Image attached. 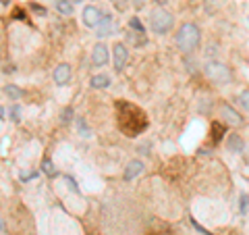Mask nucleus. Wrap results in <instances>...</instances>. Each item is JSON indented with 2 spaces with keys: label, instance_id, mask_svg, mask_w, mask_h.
<instances>
[{
  "label": "nucleus",
  "instance_id": "obj_1",
  "mask_svg": "<svg viewBox=\"0 0 249 235\" xmlns=\"http://www.w3.org/2000/svg\"><path fill=\"white\" fill-rule=\"evenodd\" d=\"M116 119H119V129L129 137L142 136L147 127V117L139 106L129 100H119L116 102Z\"/></svg>",
  "mask_w": 249,
  "mask_h": 235
},
{
  "label": "nucleus",
  "instance_id": "obj_2",
  "mask_svg": "<svg viewBox=\"0 0 249 235\" xmlns=\"http://www.w3.org/2000/svg\"><path fill=\"white\" fill-rule=\"evenodd\" d=\"M177 48L185 54H193L201 44V29L197 23H183L175 34Z\"/></svg>",
  "mask_w": 249,
  "mask_h": 235
},
{
  "label": "nucleus",
  "instance_id": "obj_3",
  "mask_svg": "<svg viewBox=\"0 0 249 235\" xmlns=\"http://www.w3.org/2000/svg\"><path fill=\"white\" fill-rule=\"evenodd\" d=\"M204 75H206V79L214 85H229L235 79L232 69L222 60H208L204 65Z\"/></svg>",
  "mask_w": 249,
  "mask_h": 235
},
{
  "label": "nucleus",
  "instance_id": "obj_4",
  "mask_svg": "<svg viewBox=\"0 0 249 235\" xmlns=\"http://www.w3.org/2000/svg\"><path fill=\"white\" fill-rule=\"evenodd\" d=\"M147 23H150V29L156 36H166L175 27V15L166 9H158L156 6L150 13V17H147Z\"/></svg>",
  "mask_w": 249,
  "mask_h": 235
},
{
  "label": "nucleus",
  "instance_id": "obj_5",
  "mask_svg": "<svg viewBox=\"0 0 249 235\" xmlns=\"http://www.w3.org/2000/svg\"><path fill=\"white\" fill-rule=\"evenodd\" d=\"M218 113H220V117H222V123L231 125V127H241V125L245 123L243 115H241L237 108L232 104H229V102H220V106H218Z\"/></svg>",
  "mask_w": 249,
  "mask_h": 235
},
{
  "label": "nucleus",
  "instance_id": "obj_6",
  "mask_svg": "<svg viewBox=\"0 0 249 235\" xmlns=\"http://www.w3.org/2000/svg\"><path fill=\"white\" fill-rule=\"evenodd\" d=\"M112 62H114L116 71H123V69L127 67V62H129V48L123 42H116L112 46Z\"/></svg>",
  "mask_w": 249,
  "mask_h": 235
},
{
  "label": "nucleus",
  "instance_id": "obj_7",
  "mask_svg": "<svg viewBox=\"0 0 249 235\" xmlns=\"http://www.w3.org/2000/svg\"><path fill=\"white\" fill-rule=\"evenodd\" d=\"M81 19H83V23H85L88 27L96 29V27L100 25V21L104 19V15H102V11H100L96 4H88V6L83 9V13H81Z\"/></svg>",
  "mask_w": 249,
  "mask_h": 235
},
{
  "label": "nucleus",
  "instance_id": "obj_8",
  "mask_svg": "<svg viewBox=\"0 0 249 235\" xmlns=\"http://www.w3.org/2000/svg\"><path fill=\"white\" fill-rule=\"evenodd\" d=\"M108 60H110V50H108L106 44L98 42L91 48V65L93 67H104V65H108Z\"/></svg>",
  "mask_w": 249,
  "mask_h": 235
},
{
  "label": "nucleus",
  "instance_id": "obj_9",
  "mask_svg": "<svg viewBox=\"0 0 249 235\" xmlns=\"http://www.w3.org/2000/svg\"><path fill=\"white\" fill-rule=\"evenodd\" d=\"M52 77H54V83H56V85H67L69 81H71V77H73L71 65H67V62H60V65H56Z\"/></svg>",
  "mask_w": 249,
  "mask_h": 235
},
{
  "label": "nucleus",
  "instance_id": "obj_10",
  "mask_svg": "<svg viewBox=\"0 0 249 235\" xmlns=\"http://www.w3.org/2000/svg\"><path fill=\"white\" fill-rule=\"evenodd\" d=\"M145 171V164L139 160V158H135V160H131L127 167H124V173H123V179L124 181H133L135 177H139Z\"/></svg>",
  "mask_w": 249,
  "mask_h": 235
},
{
  "label": "nucleus",
  "instance_id": "obj_11",
  "mask_svg": "<svg viewBox=\"0 0 249 235\" xmlns=\"http://www.w3.org/2000/svg\"><path fill=\"white\" fill-rule=\"evenodd\" d=\"M224 146H227L229 152L241 154V152H243V148H245V142H243V137H241L239 133H229L227 139H224Z\"/></svg>",
  "mask_w": 249,
  "mask_h": 235
},
{
  "label": "nucleus",
  "instance_id": "obj_12",
  "mask_svg": "<svg viewBox=\"0 0 249 235\" xmlns=\"http://www.w3.org/2000/svg\"><path fill=\"white\" fill-rule=\"evenodd\" d=\"M210 136H212V144H220L224 136H227V125H224L222 121H212L210 123Z\"/></svg>",
  "mask_w": 249,
  "mask_h": 235
},
{
  "label": "nucleus",
  "instance_id": "obj_13",
  "mask_svg": "<svg viewBox=\"0 0 249 235\" xmlns=\"http://www.w3.org/2000/svg\"><path fill=\"white\" fill-rule=\"evenodd\" d=\"M112 31H114V19L110 15H104V19L100 21V25L96 27V38H106V36H110Z\"/></svg>",
  "mask_w": 249,
  "mask_h": 235
},
{
  "label": "nucleus",
  "instance_id": "obj_14",
  "mask_svg": "<svg viewBox=\"0 0 249 235\" xmlns=\"http://www.w3.org/2000/svg\"><path fill=\"white\" fill-rule=\"evenodd\" d=\"M89 85L93 90H106L110 85V77L108 75H93L89 79Z\"/></svg>",
  "mask_w": 249,
  "mask_h": 235
},
{
  "label": "nucleus",
  "instance_id": "obj_15",
  "mask_svg": "<svg viewBox=\"0 0 249 235\" xmlns=\"http://www.w3.org/2000/svg\"><path fill=\"white\" fill-rule=\"evenodd\" d=\"M54 9H56L60 15H71V13L75 11V4L71 2V0H56Z\"/></svg>",
  "mask_w": 249,
  "mask_h": 235
},
{
  "label": "nucleus",
  "instance_id": "obj_16",
  "mask_svg": "<svg viewBox=\"0 0 249 235\" xmlns=\"http://www.w3.org/2000/svg\"><path fill=\"white\" fill-rule=\"evenodd\" d=\"M75 127H77V131H79V136L91 137V129H89V125L85 123L83 117H75Z\"/></svg>",
  "mask_w": 249,
  "mask_h": 235
},
{
  "label": "nucleus",
  "instance_id": "obj_17",
  "mask_svg": "<svg viewBox=\"0 0 249 235\" xmlns=\"http://www.w3.org/2000/svg\"><path fill=\"white\" fill-rule=\"evenodd\" d=\"M4 94H6V96H9L11 100H21V98H23V90L19 88V85H15V83L4 85Z\"/></svg>",
  "mask_w": 249,
  "mask_h": 235
},
{
  "label": "nucleus",
  "instance_id": "obj_18",
  "mask_svg": "<svg viewBox=\"0 0 249 235\" xmlns=\"http://www.w3.org/2000/svg\"><path fill=\"white\" fill-rule=\"evenodd\" d=\"M42 173L46 177H56L58 175V171H56V167H54V162L50 158H42Z\"/></svg>",
  "mask_w": 249,
  "mask_h": 235
},
{
  "label": "nucleus",
  "instance_id": "obj_19",
  "mask_svg": "<svg viewBox=\"0 0 249 235\" xmlns=\"http://www.w3.org/2000/svg\"><path fill=\"white\" fill-rule=\"evenodd\" d=\"M237 102H239V106L243 108L245 113H249V88L241 90V92L237 94Z\"/></svg>",
  "mask_w": 249,
  "mask_h": 235
},
{
  "label": "nucleus",
  "instance_id": "obj_20",
  "mask_svg": "<svg viewBox=\"0 0 249 235\" xmlns=\"http://www.w3.org/2000/svg\"><path fill=\"white\" fill-rule=\"evenodd\" d=\"M9 119L13 123H19L21 121V106L19 104H11L9 106Z\"/></svg>",
  "mask_w": 249,
  "mask_h": 235
},
{
  "label": "nucleus",
  "instance_id": "obj_21",
  "mask_svg": "<svg viewBox=\"0 0 249 235\" xmlns=\"http://www.w3.org/2000/svg\"><path fill=\"white\" fill-rule=\"evenodd\" d=\"M71 119H75L73 108H62V113H60V123L67 125V123H71Z\"/></svg>",
  "mask_w": 249,
  "mask_h": 235
},
{
  "label": "nucleus",
  "instance_id": "obj_22",
  "mask_svg": "<svg viewBox=\"0 0 249 235\" xmlns=\"http://www.w3.org/2000/svg\"><path fill=\"white\" fill-rule=\"evenodd\" d=\"M11 19H15V21H27V13H23L21 6H15L13 13H11Z\"/></svg>",
  "mask_w": 249,
  "mask_h": 235
},
{
  "label": "nucleus",
  "instance_id": "obj_23",
  "mask_svg": "<svg viewBox=\"0 0 249 235\" xmlns=\"http://www.w3.org/2000/svg\"><path fill=\"white\" fill-rule=\"evenodd\" d=\"M129 27L133 29V31H139V34H145V27L142 25V21H139L137 17H131L129 19Z\"/></svg>",
  "mask_w": 249,
  "mask_h": 235
},
{
  "label": "nucleus",
  "instance_id": "obj_24",
  "mask_svg": "<svg viewBox=\"0 0 249 235\" xmlns=\"http://www.w3.org/2000/svg\"><path fill=\"white\" fill-rule=\"evenodd\" d=\"M247 208H249V196L247 194H241V198H239V210H241V215H247Z\"/></svg>",
  "mask_w": 249,
  "mask_h": 235
},
{
  "label": "nucleus",
  "instance_id": "obj_25",
  "mask_svg": "<svg viewBox=\"0 0 249 235\" xmlns=\"http://www.w3.org/2000/svg\"><path fill=\"white\" fill-rule=\"evenodd\" d=\"M36 177H37L36 171H23V173L19 175L21 181H29V179H36Z\"/></svg>",
  "mask_w": 249,
  "mask_h": 235
},
{
  "label": "nucleus",
  "instance_id": "obj_26",
  "mask_svg": "<svg viewBox=\"0 0 249 235\" xmlns=\"http://www.w3.org/2000/svg\"><path fill=\"white\" fill-rule=\"evenodd\" d=\"M29 9L34 11V13H37V15H42V17H44L46 13H48V11H46V6H40V4H36V2H31V4H29Z\"/></svg>",
  "mask_w": 249,
  "mask_h": 235
},
{
  "label": "nucleus",
  "instance_id": "obj_27",
  "mask_svg": "<svg viewBox=\"0 0 249 235\" xmlns=\"http://www.w3.org/2000/svg\"><path fill=\"white\" fill-rule=\"evenodd\" d=\"M189 223H191L193 227H196V229H197V231H201V233H208V235H210V231H206V229H204V227H201L199 223H196V218H189Z\"/></svg>",
  "mask_w": 249,
  "mask_h": 235
},
{
  "label": "nucleus",
  "instance_id": "obj_28",
  "mask_svg": "<svg viewBox=\"0 0 249 235\" xmlns=\"http://www.w3.org/2000/svg\"><path fill=\"white\" fill-rule=\"evenodd\" d=\"M152 2H154L156 6H158V9H164V6L168 4V0H152Z\"/></svg>",
  "mask_w": 249,
  "mask_h": 235
},
{
  "label": "nucleus",
  "instance_id": "obj_29",
  "mask_svg": "<svg viewBox=\"0 0 249 235\" xmlns=\"http://www.w3.org/2000/svg\"><path fill=\"white\" fill-rule=\"evenodd\" d=\"M131 2H133L135 9H143V4L147 2V0H131Z\"/></svg>",
  "mask_w": 249,
  "mask_h": 235
},
{
  "label": "nucleus",
  "instance_id": "obj_30",
  "mask_svg": "<svg viewBox=\"0 0 249 235\" xmlns=\"http://www.w3.org/2000/svg\"><path fill=\"white\" fill-rule=\"evenodd\" d=\"M4 115H6V111H4V108H2V106H0V121H2V119H4Z\"/></svg>",
  "mask_w": 249,
  "mask_h": 235
},
{
  "label": "nucleus",
  "instance_id": "obj_31",
  "mask_svg": "<svg viewBox=\"0 0 249 235\" xmlns=\"http://www.w3.org/2000/svg\"><path fill=\"white\" fill-rule=\"evenodd\" d=\"M0 4H2V6H9V4H11V0H0Z\"/></svg>",
  "mask_w": 249,
  "mask_h": 235
},
{
  "label": "nucleus",
  "instance_id": "obj_32",
  "mask_svg": "<svg viewBox=\"0 0 249 235\" xmlns=\"http://www.w3.org/2000/svg\"><path fill=\"white\" fill-rule=\"evenodd\" d=\"M71 2H73V4H79V2H83V0H71Z\"/></svg>",
  "mask_w": 249,
  "mask_h": 235
},
{
  "label": "nucleus",
  "instance_id": "obj_33",
  "mask_svg": "<svg viewBox=\"0 0 249 235\" xmlns=\"http://www.w3.org/2000/svg\"><path fill=\"white\" fill-rule=\"evenodd\" d=\"M247 19H249V17H247Z\"/></svg>",
  "mask_w": 249,
  "mask_h": 235
}]
</instances>
